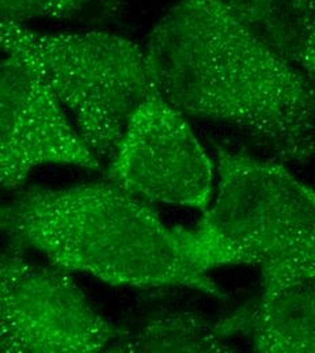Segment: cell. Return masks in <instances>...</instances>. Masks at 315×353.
I'll return each instance as SVG.
<instances>
[{"mask_svg": "<svg viewBox=\"0 0 315 353\" xmlns=\"http://www.w3.org/2000/svg\"><path fill=\"white\" fill-rule=\"evenodd\" d=\"M159 95L185 117L225 124L283 161L315 159V85L225 0H180L144 45Z\"/></svg>", "mask_w": 315, "mask_h": 353, "instance_id": "obj_1", "label": "cell"}, {"mask_svg": "<svg viewBox=\"0 0 315 353\" xmlns=\"http://www.w3.org/2000/svg\"><path fill=\"white\" fill-rule=\"evenodd\" d=\"M7 243L53 265L113 285L185 287L225 299L199 264L185 228H169L139 196L116 182L21 190L3 204Z\"/></svg>", "mask_w": 315, "mask_h": 353, "instance_id": "obj_2", "label": "cell"}, {"mask_svg": "<svg viewBox=\"0 0 315 353\" xmlns=\"http://www.w3.org/2000/svg\"><path fill=\"white\" fill-rule=\"evenodd\" d=\"M212 205L187 245L207 272L254 266L261 284L315 279V190L283 163L223 147L216 152Z\"/></svg>", "mask_w": 315, "mask_h": 353, "instance_id": "obj_3", "label": "cell"}, {"mask_svg": "<svg viewBox=\"0 0 315 353\" xmlns=\"http://www.w3.org/2000/svg\"><path fill=\"white\" fill-rule=\"evenodd\" d=\"M0 43L36 63L101 163L112 161L137 109L159 95L144 48L117 34L39 33L1 21Z\"/></svg>", "mask_w": 315, "mask_h": 353, "instance_id": "obj_4", "label": "cell"}, {"mask_svg": "<svg viewBox=\"0 0 315 353\" xmlns=\"http://www.w3.org/2000/svg\"><path fill=\"white\" fill-rule=\"evenodd\" d=\"M6 246L0 263L3 353L106 352L123 329L92 309L68 273Z\"/></svg>", "mask_w": 315, "mask_h": 353, "instance_id": "obj_5", "label": "cell"}, {"mask_svg": "<svg viewBox=\"0 0 315 353\" xmlns=\"http://www.w3.org/2000/svg\"><path fill=\"white\" fill-rule=\"evenodd\" d=\"M215 166L186 117L161 95L134 114L108 179L139 197L205 211L214 196Z\"/></svg>", "mask_w": 315, "mask_h": 353, "instance_id": "obj_6", "label": "cell"}, {"mask_svg": "<svg viewBox=\"0 0 315 353\" xmlns=\"http://www.w3.org/2000/svg\"><path fill=\"white\" fill-rule=\"evenodd\" d=\"M4 54L0 78L3 188H17L44 165L98 169L99 159L68 123L36 63L22 50L11 49Z\"/></svg>", "mask_w": 315, "mask_h": 353, "instance_id": "obj_7", "label": "cell"}, {"mask_svg": "<svg viewBox=\"0 0 315 353\" xmlns=\"http://www.w3.org/2000/svg\"><path fill=\"white\" fill-rule=\"evenodd\" d=\"M215 327L225 340L245 336L256 352L315 353V279L264 283L256 299Z\"/></svg>", "mask_w": 315, "mask_h": 353, "instance_id": "obj_8", "label": "cell"}, {"mask_svg": "<svg viewBox=\"0 0 315 353\" xmlns=\"http://www.w3.org/2000/svg\"><path fill=\"white\" fill-rule=\"evenodd\" d=\"M278 56L315 85V0H225Z\"/></svg>", "mask_w": 315, "mask_h": 353, "instance_id": "obj_9", "label": "cell"}, {"mask_svg": "<svg viewBox=\"0 0 315 353\" xmlns=\"http://www.w3.org/2000/svg\"><path fill=\"white\" fill-rule=\"evenodd\" d=\"M225 341L215 323L187 311L162 310L136 327L123 329L106 352H230Z\"/></svg>", "mask_w": 315, "mask_h": 353, "instance_id": "obj_10", "label": "cell"}, {"mask_svg": "<svg viewBox=\"0 0 315 353\" xmlns=\"http://www.w3.org/2000/svg\"><path fill=\"white\" fill-rule=\"evenodd\" d=\"M92 0H0L3 22L23 25L37 18L70 19Z\"/></svg>", "mask_w": 315, "mask_h": 353, "instance_id": "obj_11", "label": "cell"}]
</instances>
